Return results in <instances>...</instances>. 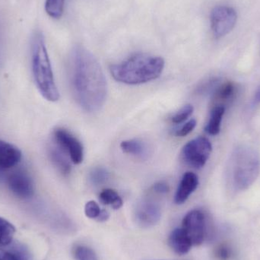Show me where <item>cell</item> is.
Wrapping results in <instances>:
<instances>
[{
  "mask_svg": "<svg viewBox=\"0 0 260 260\" xmlns=\"http://www.w3.org/2000/svg\"><path fill=\"white\" fill-rule=\"evenodd\" d=\"M70 81L74 99L84 111L102 109L108 95L106 78L99 61L84 47H76L72 52Z\"/></svg>",
  "mask_w": 260,
  "mask_h": 260,
  "instance_id": "6da1fadb",
  "label": "cell"
},
{
  "mask_svg": "<svg viewBox=\"0 0 260 260\" xmlns=\"http://www.w3.org/2000/svg\"><path fill=\"white\" fill-rule=\"evenodd\" d=\"M165 64V60L160 56L139 53L120 63L111 66L110 70L117 82L126 85H141L160 77Z\"/></svg>",
  "mask_w": 260,
  "mask_h": 260,
  "instance_id": "7a4b0ae2",
  "label": "cell"
},
{
  "mask_svg": "<svg viewBox=\"0 0 260 260\" xmlns=\"http://www.w3.org/2000/svg\"><path fill=\"white\" fill-rule=\"evenodd\" d=\"M31 66L34 79L41 95L48 102H56L59 92L55 82L51 62L44 37L35 34L31 41Z\"/></svg>",
  "mask_w": 260,
  "mask_h": 260,
  "instance_id": "3957f363",
  "label": "cell"
},
{
  "mask_svg": "<svg viewBox=\"0 0 260 260\" xmlns=\"http://www.w3.org/2000/svg\"><path fill=\"white\" fill-rule=\"evenodd\" d=\"M259 171L260 158L256 150L241 145L234 151L231 160L230 178L235 189H248L256 181Z\"/></svg>",
  "mask_w": 260,
  "mask_h": 260,
  "instance_id": "277c9868",
  "label": "cell"
},
{
  "mask_svg": "<svg viewBox=\"0 0 260 260\" xmlns=\"http://www.w3.org/2000/svg\"><path fill=\"white\" fill-rule=\"evenodd\" d=\"M212 151V144L206 137L199 136L189 141L181 151V159L186 165L200 169L206 165Z\"/></svg>",
  "mask_w": 260,
  "mask_h": 260,
  "instance_id": "5b68a950",
  "label": "cell"
},
{
  "mask_svg": "<svg viewBox=\"0 0 260 260\" xmlns=\"http://www.w3.org/2000/svg\"><path fill=\"white\" fill-rule=\"evenodd\" d=\"M236 21V12L229 6H217L212 11L211 27L216 38H221L232 31Z\"/></svg>",
  "mask_w": 260,
  "mask_h": 260,
  "instance_id": "8992f818",
  "label": "cell"
},
{
  "mask_svg": "<svg viewBox=\"0 0 260 260\" xmlns=\"http://www.w3.org/2000/svg\"><path fill=\"white\" fill-rule=\"evenodd\" d=\"M182 229L186 232L192 245H201L206 238V221L205 214L199 209L188 212L183 219Z\"/></svg>",
  "mask_w": 260,
  "mask_h": 260,
  "instance_id": "52a82bcc",
  "label": "cell"
},
{
  "mask_svg": "<svg viewBox=\"0 0 260 260\" xmlns=\"http://www.w3.org/2000/svg\"><path fill=\"white\" fill-rule=\"evenodd\" d=\"M53 136L58 146L68 154L73 164L79 165L83 161V146L76 136L62 128L55 129Z\"/></svg>",
  "mask_w": 260,
  "mask_h": 260,
  "instance_id": "ba28073f",
  "label": "cell"
},
{
  "mask_svg": "<svg viewBox=\"0 0 260 260\" xmlns=\"http://www.w3.org/2000/svg\"><path fill=\"white\" fill-rule=\"evenodd\" d=\"M134 215L138 225L144 229L152 227L161 216L160 205L152 200H142L136 206Z\"/></svg>",
  "mask_w": 260,
  "mask_h": 260,
  "instance_id": "9c48e42d",
  "label": "cell"
},
{
  "mask_svg": "<svg viewBox=\"0 0 260 260\" xmlns=\"http://www.w3.org/2000/svg\"><path fill=\"white\" fill-rule=\"evenodd\" d=\"M8 186L11 192L21 200L31 198L35 193V188L31 178L24 172L14 173L8 179Z\"/></svg>",
  "mask_w": 260,
  "mask_h": 260,
  "instance_id": "30bf717a",
  "label": "cell"
},
{
  "mask_svg": "<svg viewBox=\"0 0 260 260\" xmlns=\"http://www.w3.org/2000/svg\"><path fill=\"white\" fill-rule=\"evenodd\" d=\"M199 186V178L192 172H186L182 177L174 196V203L182 205L189 199Z\"/></svg>",
  "mask_w": 260,
  "mask_h": 260,
  "instance_id": "8fae6325",
  "label": "cell"
},
{
  "mask_svg": "<svg viewBox=\"0 0 260 260\" xmlns=\"http://www.w3.org/2000/svg\"><path fill=\"white\" fill-rule=\"evenodd\" d=\"M22 154L15 145L0 140V169L7 170L18 165Z\"/></svg>",
  "mask_w": 260,
  "mask_h": 260,
  "instance_id": "7c38bea8",
  "label": "cell"
},
{
  "mask_svg": "<svg viewBox=\"0 0 260 260\" xmlns=\"http://www.w3.org/2000/svg\"><path fill=\"white\" fill-rule=\"evenodd\" d=\"M168 244L174 253L180 256L189 253L193 246L190 238L182 228L174 229L171 232L168 238Z\"/></svg>",
  "mask_w": 260,
  "mask_h": 260,
  "instance_id": "4fadbf2b",
  "label": "cell"
},
{
  "mask_svg": "<svg viewBox=\"0 0 260 260\" xmlns=\"http://www.w3.org/2000/svg\"><path fill=\"white\" fill-rule=\"evenodd\" d=\"M49 156L55 168L64 176L71 173L72 167L70 160L66 156V153L59 146L50 147Z\"/></svg>",
  "mask_w": 260,
  "mask_h": 260,
  "instance_id": "5bb4252c",
  "label": "cell"
},
{
  "mask_svg": "<svg viewBox=\"0 0 260 260\" xmlns=\"http://www.w3.org/2000/svg\"><path fill=\"white\" fill-rule=\"evenodd\" d=\"M225 112L224 105H217L214 107L209 116V121L206 124L205 130L211 136H217L221 131V122L223 116Z\"/></svg>",
  "mask_w": 260,
  "mask_h": 260,
  "instance_id": "9a60e30c",
  "label": "cell"
},
{
  "mask_svg": "<svg viewBox=\"0 0 260 260\" xmlns=\"http://www.w3.org/2000/svg\"><path fill=\"white\" fill-rule=\"evenodd\" d=\"M122 151L126 154L139 158H145L148 155V148L142 141L138 139H129L120 143Z\"/></svg>",
  "mask_w": 260,
  "mask_h": 260,
  "instance_id": "2e32d148",
  "label": "cell"
},
{
  "mask_svg": "<svg viewBox=\"0 0 260 260\" xmlns=\"http://www.w3.org/2000/svg\"><path fill=\"white\" fill-rule=\"evenodd\" d=\"M100 201L106 206H111L112 209L117 210L123 206V200L117 191L112 189H105L99 195Z\"/></svg>",
  "mask_w": 260,
  "mask_h": 260,
  "instance_id": "e0dca14e",
  "label": "cell"
},
{
  "mask_svg": "<svg viewBox=\"0 0 260 260\" xmlns=\"http://www.w3.org/2000/svg\"><path fill=\"white\" fill-rule=\"evenodd\" d=\"M15 228L12 223L0 217V247H8L13 241Z\"/></svg>",
  "mask_w": 260,
  "mask_h": 260,
  "instance_id": "ac0fdd59",
  "label": "cell"
},
{
  "mask_svg": "<svg viewBox=\"0 0 260 260\" xmlns=\"http://www.w3.org/2000/svg\"><path fill=\"white\" fill-rule=\"evenodd\" d=\"M28 254L22 246L15 244L9 250L0 247V260H27Z\"/></svg>",
  "mask_w": 260,
  "mask_h": 260,
  "instance_id": "d6986e66",
  "label": "cell"
},
{
  "mask_svg": "<svg viewBox=\"0 0 260 260\" xmlns=\"http://www.w3.org/2000/svg\"><path fill=\"white\" fill-rule=\"evenodd\" d=\"M65 0H46L45 10L49 16L59 18L63 13Z\"/></svg>",
  "mask_w": 260,
  "mask_h": 260,
  "instance_id": "ffe728a7",
  "label": "cell"
},
{
  "mask_svg": "<svg viewBox=\"0 0 260 260\" xmlns=\"http://www.w3.org/2000/svg\"><path fill=\"white\" fill-rule=\"evenodd\" d=\"M73 256L76 260H99L95 252L84 245H76L73 248Z\"/></svg>",
  "mask_w": 260,
  "mask_h": 260,
  "instance_id": "44dd1931",
  "label": "cell"
},
{
  "mask_svg": "<svg viewBox=\"0 0 260 260\" xmlns=\"http://www.w3.org/2000/svg\"><path fill=\"white\" fill-rule=\"evenodd\" d=\"M110 174L105 168L98 167L91 170L89 174V180L94 186L103 184L109 179Z\"/></svg>",
  "mask_w": 260,
  "mask_h": 260,
  "instance_id": "7402d4cb",
  "label": "cell"
},
{
  "mask_svg": "<svg viewBox=\"0 0 260 260\" xmlns=\"http://www.w3.org/2000/svg\"><path fill=\"white\" fill-rule=\"evenodd\" d=\"M235 93V85L233 82H226L221 85L215 92V99L219 101H228L233 97Z\"/></svg>",
  "mask_w": 260,
  "mask_h": 260,
  "instance_id": "603a6c76",
  "label": "cell"
},
{
  "mask_svg": "<svg viewBox=\"0 0 260 260\" xmlns=\"http://www.w3.org/2000/svg\"><path fill=\"white\" fill-rule=\"evenodd\" d=\"M193 107L191 105H186L183 106L180 111L171 117V122L175 124H180L186 121L193 112Z\"/></svg>",
  "mask_w": 260,
  "mask_h": 260,
  "instance_id": "cb8c5ba5",
  "label": "cell"
},
{
  "mask_svg": "<svg viewBox=\"0 0 260 260\" xmlns=\"http://www.w3.org/2000/svg\"><path fill=\"white\" fill-rule=\"evenodd\" d=\"M102 209L96 202L89 201L85 204V213L88 218L91 219H98Z\"/></svg>",
  "mask_w": 260,
  "mask_h": 260,
  "instance_id": "d4e9b609",
  "label": "cell"
},
{
  "mask_svg": "<svg viewBox=\"0 0 260 260\" xmlns=\"http://www.w3.org/2000/svg\"><path fill=\"white\" fill-rule=\"evenodd\" d=\"M196 126H197V120L192 119V120L186 122L180 129H177L176 131L175 135L179 136V137H185L189 133H192V130L195 129Z\"/></svg>",
  "mask_w": 260,
  "mask_h": 260,
  "instance_id": "484cf974",
  "label": "cell"
},
{
  "mask_svg": "<svg viewBox=\"0 0 260 260\" xmlns=\"http://www.w3.org/2000/svg\"><path fill=\"white\" fill-rule=\"evenodd\" d=\"M215 256L218 260H229L232 257V250L227 244H221L215 250Z\"/></svg>",
  "mask_w": 260,
  "mask_h": 260,
  "instance_id": "4316f807",
  "label": "cell"
},
{
  "mask_svg": "<svg viewBox=\"0 0 260 260\" xmlns=\"http://www.w3.org/2000/svg\"><path fill=\"white\" fill-rule=\"evenodd\" d=\"M152 190L157 194H166L170 191L169 185L164 181H159L152 186Z\"/></svg>",
  "mask_w": 260,
  "mask_h": 260,
  "instance_id": "83f0119b",
  "label": "cell"
},
{
  "mask_svg": "<svg viewBox=\"0 0 260 260\" xmlns=\"http://www.w3.org/2000/svg\"><path fill=\"white\" fill-rule=\"evenodd\" d=\"M109 218V212L108 211L105 210V209H102V212H101L100 215H99L97 220L99 221H101V222H103V221H106Z\"/></svg>",
  "mask_w": 260,
  "mask_h": 260,
  "instance_id": "f1b7e54d",
  "label": "cell"
},
{
  "mask_svg": "<svg viewBox=\"0 0 260 260\" xmlns=\"http://www.w3.org/2000/svg\"><path fill=\"white\" fill-rule=\"evenodd\" d=\"M255 101L260 103V86L259 88H258L257 91H256V94H255Z\"/></svg>",
  "mask_w": 260,
  "mask_h": 260,
  "instance_id": "f546056e",
  "label": "cell"
}]
</instances>
